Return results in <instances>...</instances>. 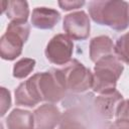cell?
<instances>
[{
  "label": "cell",
  "mask_w": 129,
  "mask_h": 129,
  "mask_svg": "<svg viewBox=\"0 0 129 129\" xmlns=\"http://www.w3.org/2000/svg\"><path fill=\"white\" fill-rule=\"evenodd\" d=\"M23 85L36 105L40 102L57 103L67 93L60 69H51L48 72L37 73L23 82Z\"/></svg>",
  "instance_id": "1"
},
{
  "label": "cell",
  "mask_w": 129,
  "mask_h": 129,
  "mask_svg": "<svg viewBox=\"0 0 129 129\" xmlns=\"http://www.w3.org/2000/svg\"><path fill=\"white\" fill-rule=\"evenodd\" d=\"M89 15L92 20L108 26L116 31H123L129 27V3L126 1H91Z\"/></svg>",
  "instance_id": "2"
},
{
  "label": "cell",
  "mask_w": 129,
  "mask_h": 129,
  "mask_svg": "<svg viewBox=\"0 0 129 129\" xmlns=\"http://www.w3.org/2000/svg\"><path fill=\"white\" fill-rule=\"evenodd\" d=\"M124 71L122 61L111 54L99 59L94 67V85L93 91L98 94L110 93L116 90L117 81Z\"/></svg>",
  "instance_id": "3"
},
{
  "label": "cell",
  "mask_w": 129,
  "mask_h": 129,
  "mask_svg": "<svg viewBox=\"0 0 129 129\" xmlns=\"http://www.w3.org/2000/svg\"><path fill=\"white\" fill-rule=\"evenodd\" d=\"M30 25L27 22H9L5 33L0 39V55L5 60H14L18 57L27 41Z\"/></svg>",
  "instance_id": "4"
},
{
  "label": "cell",
  "mask_w": 129,
  "mask_h": 129,
  "mask_svg": "<svg viewBox=\"0 0 129 129\" xmlns=\"http://www.w3.org/2000/svg\"><path fill=\"white\" fill-rule=\"evenodd\" d=\"M63 76L67 91L72 93H84L93 88L94 74L78 59H72L60 69Z\"/></svg>",
  "instance_id": "5"
},
{
  "label": "cell",
  "mask_w": 129,
  "mask_h": 129,
  "mask_svg": "<svg viewBox=\"0 0 129 129\" xmlns=\"http://www.w3.org/2000/svg\"><path fill=\"white\" fill-rule=\"evenodd\" d=\"M74 52V42L67 34L58 33L54 35L46 44L45 57L53 64L66 66L72 60Z\"/></svg>",
  "instance_id": "6"
},
{
  "label": "cell",
  "mask_w": 129,
  "mask_h": 129,
  "mask_svg": "<svg viewBox=\"0 0 129 129\" xmlns=\"http://www.w3.org/2000/svg\"><path fill=\"white\" fill-rule=\"evenodd\" d=\"M62 29L71 39L85 40L90 35V18L83 10L72 12L64 16L62 21Z\"/></svg>",
  "instance_id": "7"
},
{
  "label": "cell",
  "mask_w": 129,
  "mask_h": 129,
  "mask_svg": "<svg viewBox=\"0 0 129 129\" xmlns=\"http://www.w3.org/2000/svg\"><path fill=\"white\" fill-rule=\"evenodd\" d=\"M34 129H54L62 119L59 109L50 103L39 106L33 112Z\"/></svg>",
  "instance_id": "8"
},
{
  "label": "cell",
  "mask_w": 129,
  "mask_h": 129,
  "mask_svg": "<svg viewBox=\"0 0 129 129\" xmlns=\"http://www.w3.org/2000/svg\"><path fill=\"white\" fill-rule=\"evenodd\" d=\"M124 101L122 94L115 90L110 93L100 94L96 97L94 105L98 113L105 119H112L118 110L120 104Z\"/></svg>",
  "instance_id": "9"
},
{
  "label": "cell",
  "mask_w": 129,
  "mask_h": 129,
  "mask_svg": "<svg viewBox=\"0 0 129 129\" xmlns=\"http://www.w3.org/2000/svg\"><path fill=\"white\" fill-rule=\"evenodd\" d=\"M60 20V13L52 8L36 7L32 10L31 24L37 29H51Z\"/></svg>",
  "instance_id": "10"
},
{
  "label": "cell",
  "mask_w": 129,
  "mask_h": 129,
  "mask_svg": "<svg viewBox=\"0 0 129 129\" xmlns=\"http://www.w3.org/2000/svg\"><path fill=\"white\" fill-rule=\"evenodd\" d=\"M90 58L92 61L97 62L99 59L115 54V44L113 40L107 35H99L91 39L90 41Z\"/></svg>",
  "instance_id": "11"
},
{
  "label": "cell",
  "mask_w": 129,
  "mask_h": 129,
  "mask_svg": "<svg viewBox=\"0 0 129 129\" xmlns=\"http://www.w3.org/2000/svg\"><path fill=\"white\" fill-rule=\"evenodd\" d=\"M2 13H5L10 22H27L29 7L26 1L14 0L2 2Z\"/></svg>",
  "instance_id": "12"
},
{
  "label": "cell",
  "mask_w": 129,
  "mask_h": 129,
  "mask_svg": "<svg viewBox=\"0 0 129 129\" xmlns=\"http://www.w3.org/2000/svg\"><path fill=\"white\" fill-rule=\"evenodd\" d=\"M6 126L7 129H34L33 113L15 108L7 116Z\"/></svg>",
  "instance_id": "13"
},
{
  "label": "cell",
  "mask_w": 129,
  "mask_h": 129,
  "mask_svg": "<svg viewBox=\"0 0 129 129\" xmlns=\"http://www.w3.org/2000/svg\"><path fill=\"white\" fill-rule=\"evenodd\" d=\"M35 59L29 57H22L13 66V77L16 79L26 78L35 67Z\"/></svg>",
  "instance_id": "14"
},
{
  "label": "cell",
  "mask_w": 129,
  "mask_h": 129,
  "mask_svg": "<svg viewBox=\"0 0 129 129\" xmlns=\"http://www.w3.org/2000/svg\"><path fill=\"white\" fill-rule=\"evenodd\" d=\"M114 51L121 61L129 64V31L117 38Z\"/></svg>",
  "instance_id": "15"
},
{
  "label": "cell",
  "mask_w": 129,
  "mask_h": 129,
  "mask_svg": "<svg viewBox=\"0 0 129 129\" xmlns=\"http://www.w3.org/2000/svg\"><path fill=\"white\" fill-rule=\"evenodd\" d=\"M10 107H11V95H10V92L6 88L1 87L0 88V108H1L0 116L3 117Z\"/></svg>",
  "instance_id": "16"
},
{
  "label": "cell",
  "mask_w": 129,
  "mask_h": 129,
  "mask_svg": "<svg viewBox=\"0 0 129 129\" xmlns=\"http://www.w3.org/2000/svg\"><path fill=\"white\" fill-rule=\"evenodd\" d=\"M58 129H87L86 126L79 120L72 118L70 116H63L61 122L59 123Z\"/></svg>",
  "instance_id": "17"
},
{
  "label": "cell",
  "mask_w": 129,
  "mask_h": 129,
  "mask_svg": "<svg viewBox=\"0 0 129 129\" xmlns=\"http://www.w3.org/2000/svg\"><path fill=\"white\" fill-rule=\"evenodd\" d=\"M57 3L62 10L69 11V10L81 8L85 4V1H66L64 0V1H58Z\"/></svg>",
  "instance_id": "18"
},
{
  "label": "cell",
  "mask_w": 129,
  "mask_h": 129,
  "mask_svg": "<svg viewBox=\"0 0 129 129\" xmlns=\"http://www.w3.org/2000/svg\"><path fill=\"white\" fill-rule=\"evenodd\" d=\"M116 119L117 118H127L129 119V99L124 100L120 106L118 107V110L115 115Z\"/></svg>",
  "instance_id": "19"
},
{
  "label": "cell",
  "mask_w": 129,
  "mask_h": 129,
  "mask_svg": "<svg viewBox=\"0 0 129 129\" xmlns=\"http://www.w3.org/2000/svg\"><path fill=\"white\" fill-rule=\"evenodd\" d=\"M109 129H129V119L127 118H117L114 121Z\"/></svg>",
  "instance_id": "20"
}]
</instances>
